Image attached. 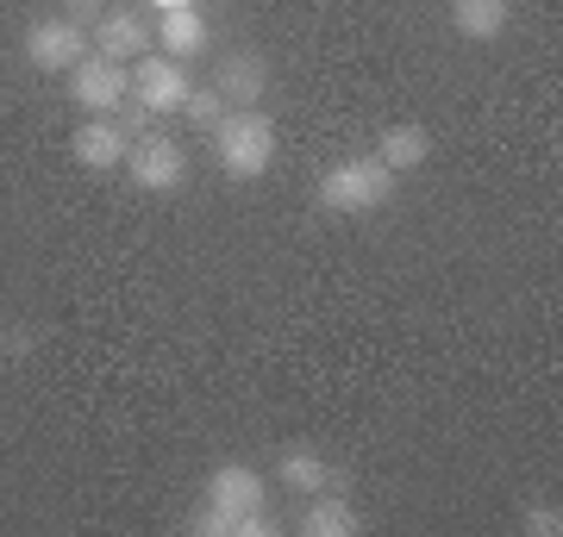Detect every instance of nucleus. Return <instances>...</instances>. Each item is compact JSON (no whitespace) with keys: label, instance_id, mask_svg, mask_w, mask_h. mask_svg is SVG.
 Returning <instances> with one entry per match:
<instances>
[{"label":"nucleus","instance_id":"1","mask_svg":"<svg viewBox=\"0 0 563 537\" xmlns=\"http://www.w3.org/2000/svg\"><path fill=\"white\" fill-rule=\"evenodd\" d=\"M207 138H213V163L232 181H257L276 169V120L263 107H232Z\"/></svg>","mask_w":563,"mask_h":537},{"label":"nucleus","instance_id":"2","mask_svg":"<svg viewBox=\"0 0 563 537\" xmlns=\"http://www.w3.org/2000/svg\"><path fill=\"white\" fill-rule=\"evenodd\" d=\"M313 200H320V213H332V220H363V213H376V206L395 200V169L383 157H344L320 176Z\"/></svg>","mask_w":563,"mask_h":537},{"label":"nucleus","instance_id":"3","mask_svg":"<svg viewBox=\"0 0 563 537\" xmlns=\"http://www.w3.org/2000/svg\"><path fill=\"white\" fill-rule=\"evenodd\" d=\"M25 63L38 69V76H69L88 51H95V38H88V25H76V20H32L25 25Z\"/></svg>","mask_w":563,"mask_h":537},{"label":"nucleus","instance_id":"4","mask_svg":"<svg viewBox=\"0 0 563 537\" xmlns=\"http://www.w3.org/2000/svg\"><path fill=\"white\" fill-rule=\"evenodd\" d=\"M125 176H132L139 194H176L188 181V150L176 138H163V132H139L132 150H125Z\"/></svg>","mask_w":563,"mask_h":537},{"label":"nucleus","instance_id":"5","mask_svg":"<svg viewBox=\"0 0 563 537\" xmlns=\"http://www.w3.org/2000/svg\"><path fill=\"white\" fill-rule=\"evenodd\" d=\"M132 94V69L101 51H88V57L69 69V100L81 107V120H95V113H120V100Z\"/></svg>","mask_w":563,"mask_h":537},{"label":"nucleus","instance_id":"6","mask_svg":"<svg viewBox=\"0 0 563 537\" xmlns=\"http://www.w3.org/2000/svg\"><path fill=\"white\" fill-rule=\"evenodd\" d=\"M188 69H181L176 57H157V51H144L139 69H132V94H139V107L151 113V120H163V113H181V100H188Z\"/></svg>","mask_w":563,"mask_h":537},{"label":"nucleus","instance_id":"7","mask_svg":"<svg viewBox=\"0 0 563 537\" xmlns=\"http://www.w3.org/2000/svg\"><path fill=\"white\" fill-rule=\"evenodd\" d=\"M125 150H132V132H125L113 113H95V120L76 125V138H69V157L88 169V176H113L125 169Z\"/></svg>","mask_w":563,"mask_h":537},{"label":"nucleus","instance_id":"8","mask_svg":"<svg viewBox=\"0 0 563 537\" xmlns=\"http://www.w3.org/2000/svg\"><path fill=\"white\" fill-rule=\"evenodd\" d=\"M201 500L239 518V537H244V513H257V506H263V476L251 469V462H220V469L207 476Z\"/></svg>","mask_w":563,"mask_h":537},{"label":"nucleus","instance_id":"9","mask_svg":"<svg viewBox=\"0 0 563 537\" xmlns=\"http://www.w3.org/2000/svg\"><path fill=\"white\" fill-rule=\"evenodd\" d=\"M276 481H282V494H295V500H313V494H325V488H344V476L313 450V444H282Z\"/></svg>","mask_w":563,"mask_h":537},{"label":"nucleus","instance_id":"10","mask_svg":"<svg viewBox=\"0 0 563 537\" xmlns=\"http://www.w3.org/2000/svg\"><path fill=\"white\" fill-rule=\"evenodd\" d=\"M95 51L113 63H139L144 51H151V20H144L139 7H107L101 20H95Z\"/></svg>","mask_w":563,"mask_h":537},{"label":"nucleus","instance_id":"11","mask_svg":"<svg viewBox=\"0 0 563 537\" xmlns=\"http://www.w3.org/2000/svg\"><path fill=\"white\" fill-rule=\"evenodd\" d=\"M213 88H220L225 107H257L263 88H269V63H263L257 51H232V57H220V69H213Z\"/></svg>","mask_w":563,"mask_h":537},{"label":"nucleus","instance_id":"12","mask_svg":"<svg viewBox=\"0 0 563 537\" xmlns=\"http://www.w3.org/2000/svg\"><path fill=\"white\" fill-rule=\"evenodd\" d=\"M157 51H163V57H176V63L201 57V51H207V20H201V7H169V13L157 20Z\"/></svg>","mask_w":563,"mask_h":537},{"label":"nucleus","instance_id":"13","mask_svg":"<svg viewBox=\"0 0 563 537\" xmlns=\"http://www.w3.org/2000/svg\"><path fill=\"white\" fill-rule=\"evenodd\" d=\"M301 532H307V537H351V532H363V518H357V506H351L339 488H325V494L307 500Z\"/></svg>","mask_w":563,"mask_h":537},{"label":"nucleus","instance_id":"14","mask_svg":"<svg viewBox=\"0 0 563 537\" xmlns=\"http://www.w3.org/2000/svg\"><path fill=\"white\" fill-rule=\"evenodd\" d=\"M376 157L388 163V169H395V176H407V169H420L426 157H432V132H426V125H388L383 138H376Z\"/></svg>","mask_w":563,"mask_h":537},{"label":"nucleus","instance_id":"15","mask_svg":"<svg viewBox=\"0 0 563 537\" xmlns=\"http://www.w3.org/2000/svg\"><path fill=\"white\" fill-rule=\"evenodd\" d=\"M507 20H514V7H507V0H451V25H457L463 38H476V44L501 38Z\"/></svg>","mask_w":563,"mask_h":537},{"label":"nucleus","instance_id":"16","mask_svg":"<svg viewBox=\"0 0 563 537\" xmlns=\"http://www.w3.org/2000/svg\"><path fill=\"white\" fill-rule=\"evenodd\" d=\"M181 113H188V125H201V132H213V125H220L225 113H232V107H225V100H220V88L207 81V88H188V100H181Z\"/></svg>","mask_w":563,"mask_h":537},{"label":"nucleus","instance_id":"17","mask_svg":"<svg viewBox=\"0 0 563 537\" xmlns=\"http://www.w3.org/2000/svg\"><path fill=\"white\" fill-rule=\"evenodd\" d=\"M520 525H526L532 537H558V532H563V506H558V500H526Z\"/></svg>","mask_w":563,"mask_h":537},{"label":"nucleus","instance_id":"18","mask_svg":"<svg viewBox=\"0 0 563 537\" xmlns=\"http://www.w3.org/2000/svg\"><path fill=\"white\" fill-rule=\"evenodd\" d=\"M44 338H51L44 325H7V332H0V350H7V362H13V357H32Z\"/></svg>","mask_w":563,"mask_h":537},{"label":"nucleus","instance_id":"19","mask_svg":"<svg viewBox=\"0 0 563 537\" xmlns=\"http://www.w3.org/2000/svg\"><path fill=\"white\" fill-rule=\"evenodd\" d=\"M107 7L101 0H63V20H76V25H88V32H95V20H101Z\"/></svg>","mask_w":563,"mask_h":537},{"label":"nucleus","instance_id":"20","mask_svg":"<svg viewBox=\"0 0 563 537\" xmlns=\"http://www.w3.org/2000/svg\"><path fill=\"white\" fill-rule=\"evenodd\" d=\"M120 125L132 132V138H139V132H151V113H144V107H125V113H120Z\"/></svg>","mask_w":563,"mask_h":537},{"label":"nucleus","instance_id":"21","mask_svg":"<svg viewBox=\"0 0 563 537\" xmlns=\"http://www.w3.org/2000/svg\"><path fill=\"white\" fill-rule=\"evenodd\" d=\"M151 7H157V13H169V7H195V0H151Z\"/></svg>","mask_w":563,"mask_h":537},{"label":"nucleus","instance_id":"22","mask_svg":"<svg viewBox=\"0 0 563 537\" xmlns=\"http://www.w3.org/2000/svg\"><path fill=\"white\" fill-rule=\"evenodd\" d=\"M0 362H7V350H0Z\"/></svg>","mask_w":563,"mask_h":537}]
</instances>
